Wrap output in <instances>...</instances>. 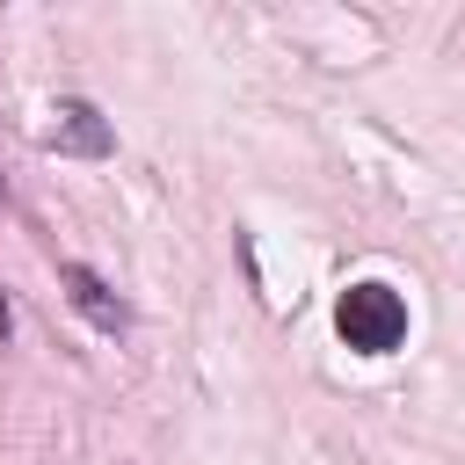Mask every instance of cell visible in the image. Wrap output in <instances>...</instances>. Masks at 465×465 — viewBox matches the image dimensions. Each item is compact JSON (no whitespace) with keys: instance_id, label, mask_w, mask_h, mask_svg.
I'll use <instances>...</instances> for the list:
<instances>
[{"instance_id":"7a4b0ae2","label":"cell","mask_w":465,"mask_h":465,"mask_svg":"<svg viewBox=\"0 0 465 465\" xmlns=\"http://www.w3.org/2000/svg\"><path fill=\"white\" fill-rule=\"evenodd\" d=\"M44 145H51V153H65V160H109L116 131H109V116H102L94 102L65 94V102L51 109V124H44Z\"/></svg>"},{"instance_id":"277c9868","label":"cell","mask_w":465,"mask_h":465,"mask_svg":"<svg viewBox=\"0 0 465 465\" xmlns=\"http://www.w3.org/2000/svg\"><path fill=\"white\" fill-rule=\"evenodd\" d=\"M0 341H7V298H0Z\"/></svg>"},{"instance_id":"6da1fadb","label":"cell","mask_w":465,"mask_h":465,"mask_svg":"<svg viewBox=\"0 0 465 465\" xmlns=\"http://www.w3.org/2000/svg\"><path fill=\"white\" fill-rule=\"evenodd\" d=\"M334 334L356 349V356H392L407 341V298L392 283H349L334 298Z\"/></svg>"},{"instance_id":"3957f363","label":"cell","mask_w":465,"mask_h":465,"mask_svg":"<svg viewBox=\"0 0 465 465\" xmlns=\"http://www.w3.org/2000/svg\"><path fill=\"white\" fill-rule=\"evenodd\" d=\"M58 283H65V298H73V312H80L87 327H102V334H124V327H131V305H124V298H116L87 262H65V269H58Z\"/></svg>"}]
</instances>
